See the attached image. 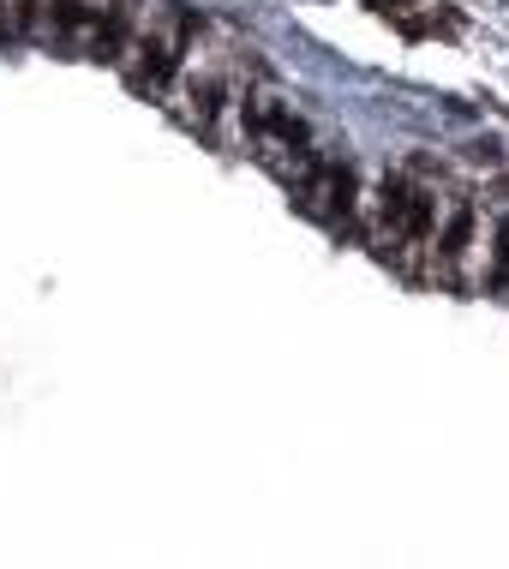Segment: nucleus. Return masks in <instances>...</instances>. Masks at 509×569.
Returning <instances> with one entry per match:
<instances>
[{
	"instance_id": "obj_1",
	"label": "nucleus",
	"mask_w": 509,
	"mask_h": 569,
	"mask_svg": "<svg viewBox=\"0 0 509 569\" xmlns=\"http://www.w3.org/2000/svg\"><path fill=\"white\" fill-rule=\"evenodd\" d=\"M126 24V0H30L24 12V36H42L84 60H114L126 48Z\"/></svg>"
},
{
	"instance_id": "obj_2",
	"label": "nucleus",
	"mask_w": 509,
	"mask_h": 569,
	"mask_svg": "<svg viewBox=\"0 0 509 569\" xmlns=\"http://www.w3.org/2000/svg\"><path fill=\"white\" fill-rule=\"evenodd\" d=\"M378 216H384V240L402 252V246H426V240H432L438 204H432L408 174H390L384 192H378ZM390 246H384V252H390Z\"/></svg>"
},
{
	"instance_id": "obj_3",
	"label": "nucleus",
	"mask_w": 509,
	"mask_h": 569,
	"mask_svg": "<svg viewBox=\"0 0 509 569\" xmlns=\"http://www.w3.org/2000/svg\"><path fill=\"white\" fill-rule=\"evenodd\" d=\"M198 12L192 6H174L168 12V30H150L144 42H138V66H132V84L138 90H168V78H174V66H180V54H186V42L198 36Z\"/></svg>"
},
{
	"instance_id": "obj_4",
	"label": "nucleus",
	"mask_w": 509,
	"mask_h": 569,
	"mask_svg": "<svg viewBox=\"0 0 509 569\" xmlns=\"http://www.w3.org/2000/svg\"><path fill=\"white\" fill-rule=\"evenodd\" d=\"M354 168L348 162H306V186H300V204L318 216V222H354Z\"/></svg>"
},
{
	"instance_id": "obj_5",
	"label": "nucleus",
	"mask_w": 509,
	"mask_h": 569,
	"mask_svg": "<svg viewBox=\"0 0 509 569\" xmlns=\"http://www.w3.org/2000/svg\"><path fill=\"white\" fill-rule=\"evenodd\" d=\"M474 222H480L474 204H456V210H450V222H444V234H438V264H444V270H456L462 252L474 246Z\"/></svg>"
},
{
	"instance_id": "obj_6",
	"label": "nucleus",
	"mask_w": 509,
	"mask_h": 569,
	"mask_svg": "<svg viewBox=\"0 0 509 569\" xmlns=\"http://www.w3.org/2000/svg\"><path fill=\"white\" fill-rule=\"evenodd\" d=\"M216 108H222V84H216V78H198V84L186 90V120H192L198 132H210V126H216Z\"/></svg>"
},
{
	"instance_id": "obj_7",
	"label": "nucleus",
	"mask_w": 509,
	"mask_h": 569,
	"mask_svg": "<svg viewBox=\"0 0 509 569\" xmlns=\"http://www.w3.org/2000/svg\"><path fill=\"white\" fill-rule=\"evenodd\" d=\"M378 18H396V30L408 36V42H420V36H432V18H420V12H408V0H366Z\"/></svg>"
},
{
	"instance_id": "obj_8",
	"label": "nucleus",
	"mask_w": 509,
	"mask_h": 569,
	"mask_svg": "<svg viewBox=\"0 0 509 569\" xmlns=\"http://www.w3.org/2000/svg\"><path fill=\"white\" fill-rule=\"evenodd\" d=\"M492 282H498V288L509 282V216L498 222V264H492Z\"/></svg>"
},
{
	"instance_id": "obj_9",
	"label": "nucleus",
	"mask_w": 509,
	"mask_h": 569,
	"mask_svg": "<svg viewBox=\"0 0 509 569\" xmlns=\"http://www.w3.org/2000/svg\"><path fill=\"white\" fill-rule=\"evenodd\" d=\"M498 192H504V198H509V174H504V180H498Z\"/></svg>"
},
{
	"instance_id": "obj_10",
	"label": "nucleus",
	"mask_w": 509,
	"mask_h": 569,
	"mask_svg": "<svg viewBox=\"0 0 509 569\" xmlns=\"http://www.w3.org/2000/svg\"><path fill=\"white\" fill-rule=\"evenodd\" d=\"M0 36H6V12H0Z\"/></svg>"
},
{
	"instance_id": "obj_11",
	"label": "nucleus",
	"mask_w": 509,
	"mask_h": 569,
	"mask_svg": "<svg viewBox=\"0 0 509 569\" xmlns=\"http://www.w3.org/2000/svg\"><path fill=\"white\" fill-rule=\"evenodd\" d=\"M504 288H509V282H504Z\"/></svg>"
}]
</instances>
